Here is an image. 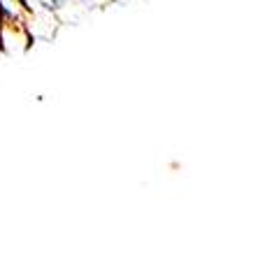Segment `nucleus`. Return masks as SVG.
Here are the masks:
<instances>
[{
    "label": "nucleus",
    "instance_id": "obj_1",
    "mask_svg": "<svg viewBox=\"0 0 258 258\" xmlns=\"http://www.w3.org/2000/svg\"><path fill=\"white\" fill-rule=\"evenodd\" d=\"M33 44L28 28L17 24H3L0 26V51L5 56H21L26 54Z\"/></svg>",
    "mask_w": 258,
    "mask_h": 258
},
{
    "label": "nucleus",
    "instance_id": "obj_2",
    "mask_svg": "<svg viewBox=\"0 0 258 258\" xmlns=\"http://www.w3.org/2000/svg\"><path fill=\"white\" fill-rule=\"evenodd\" d=\"M28 12L21 0H0V21L3 24H17V26H26Z\"/></svg>",
    "mask_w": 258,
    "mask_h": 258
},
{
    "label": "nucleus",
    "instance_id": "obj_3",
    "mask_svg": "<svg viewBox=\"0 0 258 258\" xmlns=\"http://www.w3.org/2000/svg\"><path fill=\"white\" fill-rule=\"evenodd\" d=\"M116 5H131V3H135V0H114Z\"/></svg>",
    "mask_w": 258,
    "mask_h": 258
},
{
    "label": "nucleus",
    "instance_id": "obj_4",
    "mask_svg": "<svg viewBox=\"0 0 258 258\" xmlns=\"http://www.w3.org/2000/svg\"><path fill=\"white\" fill-rule=\"evenodd\" d=\"M0 26H3V21H0Z\"/></svg>",
    "mask_w": 258,
    "mask_h": 258
}]
</instances>
